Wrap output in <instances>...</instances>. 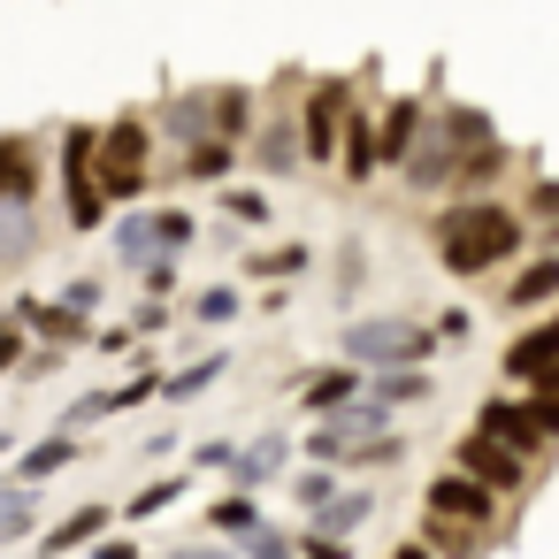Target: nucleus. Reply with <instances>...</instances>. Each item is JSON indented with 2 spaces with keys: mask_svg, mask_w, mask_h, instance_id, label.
Returning a JSON list of instances; mask_svg holds the SVG:
<instances>
[{
  "mask_svg": "<svg viewBox=\"0 0 559 559\" xmlns=\"http://www.w3.org/2000/svg\"><path fill=\"white\" fill-rule=\"evenodd\" d=\"M429 238H437V269L460 276V284H475V276H490V269H506V261L528 253V215L506 207L498 192H452L429 215Z\"/></svg>",
  "mask_w": 559,
  "mask_h": 559,
  "instance_id": "f257e3e1",
  "label": "nucleus"
},
{
  "mask_svg": "<svg viewBox=\"0 0 559 559\" xmlns=\"http://www.w3.org/2000/svg\"><path fill=\"white\" fill-rule=\"evenodd\" d=\"M483 139H498V123L483 116V108H429V123H421V139H414V154L391 169L406 192H452V169H460V154L467 146H483Z\"/></svg>",
  "mask_w": 559,
  "mask_h": 559,
  "instance_id": "f03ea898",
  "label": "nucleus"
},
{
  "mask_svg": "<svg viewBox=\"0 0 559 559\" xmlns=\"http://www.w3.org/2000/svg\"><path fill=\"white\" fill-rule=\"evenodd\" d=\"M55 169H62V223L78 230V238H93L116 207H108V192H100V123H70L62 139H55Z\"/></svg>",
  "mask_w": 559,
  "mask_h": 559,
  "instance_id": "7ed1b4c3",
  "label": "nucleus"
},
{
  "mask_svg": "<svg viewBox=\"0 0 559 559\" xmlns=\"http://www.w3.org/2000/svg\"><path fill=\"white\" fill-rule=\"evenodd\" d=\"M437 345H444V337H437V322H421V314H360V322H345V337H337V353L360 360V368H406V360L429 368Z\"/></svg>",
  "mask_w": 559,
  "mask_h": 559,
  "instance_id": "20e7f679",
  "label": "nucleus"
},
{
  "mask_svg": "<svg viewBox=\"0 0 559 559\" xmlns=\"http://www.w3.org/2000/svg\"><path fill=\"white\" fill-rule=\"evenodd\" d=\"M360 85L353 78H307L299 85V146H307V169H337V139H345V116H353Z\"/></svg>",
  "mask_w": 559,
  "mask_h": 559,
  "instance_id": "39448f33",
  "label": "nucleus"
},
{
  "mask_svg": "<svg viewBox=\"0 0 559 559\" xmlns=\"http://www.w3.org/2000/svg\"><path fill=\"white\" fill-rule=\"evenodd\" d=\"M452 467H467V475H475V483H490L498 498H521L536 460H521V452H513L506 437H490V429H467V437L452 444Z\"/></svg>",
  "mask_w": 559,
  "mask_h": 559,
  "instance_id": "423d86ee",
  "label": "nucleus"
},
{
  "mask_svg": "<svg viewBox=\"0 0 559 559\" xmlns=\"http://www.w3.org/2000/svg\"><path fill=\"white\" fill-rule=\"evenodd\" d=\"M421 513H444V521H467V528H498V490L475 483L467 467H444L421 483Z\"/></svg>",
  "mask_w": 559,
  "mask_h": 559,
  "instance_id": "0eeeda50",
  "label": "nucleus"
},
{
  "mask_svg": "<svg viewBox=\"0 0 559 559\" xmlns=\"http://www.w3.org/2000/svg\"><path fill=\"white\" fill-rule=\"evenodd\" d=\"M47 192V154L32 131H0V200H16V207H39Z\"/></svg>",
  "mask_w": 559,
  "mask_h": 559,
  "instance_id": "6e6552de",
  "label": "nucleus"
},
{
  "mask_svg": "<svg viewBox=\"0 0 559 559\" xmlns=\"http://www.w3.org/2000/svg\"><path fill=\"white\" fill-rule=\"evenodd\" d=\"M421 123H429V100H421V93H399V100L376 108V154H383V169H399V162L414 154Z\"/></svg>",
  "mask_w": 559,
  "mask_h": 559,
  "instance_id": "1a4fd4ad",
  "label": "nucleus"
},
{
  "mask_svg": "<svg viewBox=\"0 0 559 559\" xmlns=\"http://www.w3.org/2000/svg\"><path fill=\"white\" fill-rule=\"evenodd\" d=\"M284 460H292V437H284V429H261L253 444H238V452H230V467H223V475H230V490H269V483L284 475Z\"/></svg>",
  "mask_w": 559,
  "mask_h": 559,
  "instance_id": "9d476101",
  "label": "nucleus"
},
{
  "mask_svg": "<svg viewBox=\"0 0 559 559\" xmlns=\"http://www.w3.org/2000/svg\"><path fill=\"white\" fill-rule=\"evenodd\" d=\"M475 429H490V437H506L521 460H544V429H536V414H528V399H483V414H475Z\"/></svg>",
  "mask_w": 559,
  "mask_h": 559,
  "instance_id": "9b49d317",
  "label": "nucleus"
},
{
  "mask_svg": "<svg viewBox=\"0 0 559 559\" xmlns=\"http://www.w3.org/2000/svg\"><path fill=\"white\" fill-rule=\"evenodd\" d=\"M207 131L230 139V146H246V139L261 131V93H246V85H207Z\"/></svg>",
  "mask_w": 559,
  "mask_h": 559,
  "instance_id": "f8f14e48",
  "label": "nucleus"
},
{
  "mask_svg": "<svg viewBox=\"0 0 559 559\" xmlns=\"http://www.w3.org/2000/svg\"><path fill=\"white\" fill-rule=\"evenodd\" d=\"M108 528H116V506H100V498H93V506L62 513V521H55V528L39 536V559H62V551H93V544H100Z\"/></svg>",
  "mask_w": 559,
  "mask_h": 559,
  "instance_id": "ddd939ff",
  "label": "nucleus"
},
{
  "mask_svg": "<svg viewBox=\"0 0 559 559\" xmlns=\"http://www.w3.org/2000/svg\"><path fill=\"white\" fill-rule=\"evenodd\" d=\"M246 154H253L269 177H292V169L307 162V146H299V116H261V131L246 139Z\"/></svg>",
  "mask_w": 559,
  "mask_h": 559,
  "instance_id": "4468645a",
  "label": "nucleus"
},
{
  "mask_svg": "<svg viewBox=\"0 0 559 559\" xmlns=\"http://www.w3.org/2000/svg\"><path fill=\"white\" fill-rule=\"evenodd\" d=\"M16 314H24L32 337H47V345H62V353L93 337V314H78V307H62V299H16Z\"/></svg>",
  "mask_w": 559,
  "mask_h": 559,
  "instance_id": "2eb2a0df",
  "label": "nucleus"
},
{
  "mask_svg": "<svg viewBox=\"0 0 559 559\" xmlns=\"http://www.w3.org/2000/svg\"><path fill=\"white\" fill-rule=\"evenodd\" d=\"M360 383H368V368H360V360H337V368H314V376H299L292 391H299V406H307V414H330V406L360 399Z\"/></svg>",
  "mask_w": 559,
  "mask_h": 559,
  "instance_id": "dca6fc26",
  "label": "nucleus"
},
{
  "mask_svg": "<svg viewBox=\"0 0 559 559\" xmlns=\"http://www.w3.org/2000/svg\"><path fill=\"white\" fill-rule=\"evenodd\" d=\"M154 162V123L146 116H116L100 131V169H146Z\"/></svg>",
  "mask_w": 559,
  "mask_h": 559,
  "instance_id": "f3484780",
  "label": "nucleus"
},
{
  "mask_svg": "<svg viewBox=\"0 0 559 559\" xmlns=\"http://www.w3.org/2000/svg\"><path fill=\"white\" fill-rule=\"evenodd\" d=\"M544 299H559V253H536V261H521L498 307H506V314H536Z\"/></svg>",
  "mask_w": 559,
  "mask_h": 559,
  "instance_id": "a211bd4d",
  "label": "nucleus"
},
{
  "mask_svg": "<svg viewBox=\"0 0 559 559\" xmlns=\"http://www.w3.org/2000/svg\"><path fill=\"white\" fill-rule=\"evenodd\" d=\"M360 391H368V399H383V406L399 414V406H421V399L437 391V376H429L421 360H406V368H368V383H360Z\"/></svg>",
  "mask_w": 559,
  "mask_h": 559,
  "instance_id": "6ab92c4d",
  "label": "nucleus"
},
{
  "mask_svg": "<svg viewBox=\"0 0 559 559\" xmlns=\"http://www.w3.org/2000/svg\"><path fill=\"white\" fill-rule=\"evenodd\" d=\"M551 360H559V314L536 322V330H521V337L506 345V376H513V383H536Z\"/></svg>",
  "mask_w": 559,
  "mask_h": 559,
  "instance_id": "aec40b11",
  "label": "nucleus"
},
{
  "mask_svg": "<svg viewBox=\"0 0 559 559\" xmlns=\"http://www.w3.org/2000/svg\"><path fill=\"white\" fill-rule=\"evenodd\" d=\"M368 521H376V490H337L330 506H314V513H307V528H314V536H360Z\"/></svg>",
  "mask_w": 559,
  "mask_h": 559,
  "instance_id": "412c9836",
  "label": "nucleus"
},
{
  "mask_svg": "<svg viewBox=\"0 0 559 559\" xmlns=\"http://www.w3.org/2000/svg\"><path fill=\"white\" fill-rule=\"evenodd\" d=\"M238 154L246 146H230V139H200V146L177 154V177L185 185H223V177H238Z\"/></svg>",
  "mask_w": 559,
  "mask_h": 559,
  "instance_id": "4be33fe9",
  "label": "nucleus"
},
{
  "mask_svg": "<svg viewBox=\"0 0 559 559\" xmlns=\"http://www.w3.org/2000/svg\"><path fill=\"white\" fill-rule=\"evenodd\" d=\"M506 169H513V146H506V139H483V146H467V154H460V169H452V192H490Z\"/></svg>",
  "mask_w": 559,
  "mask_h": 559,
  "instance_id": "5701e85b",
  "label": "nucleus"
},
{
  "mask_svg": "<svg viewBox=\"0 0 559 559\" xmlns=\"http://www.w3.org/2000/svg\"><path fill=\"white\" fill-rule=\"evenodd\" d=\"M32 253H39V207L0 200V269H24Z\"/></svg>",
  "mask_w": 559,
  "mask_h": 559,
  "instance_id": "b1692460",
  "label": "nucleus"
},
{
  "mask_svg": "<svg viewBox=\"0 0 559 559\" xmlns=\"http://www.w3.org/2000/svg\"><path fill=\"white\" fill-rule=\"evenodd\" d=\"M154 253H162V246H154V207H123V215H116V269L139 276Z\"/></svg>",
  "mask_w": 559,
  "mask_h": 559,
  "instance_id": "393cba45",
  "label": "nucleus"
},
{
  "mask_svg": "<svg viewBox=\"0 0 559 559\" xmlns=\"http://www.w3.org/2000/svg\"><path fill=\"white\" fill-rule=\"evenodd\" d=\"M230 368H238L230 353H200V360H185L177 376H162V399H169V406H185V399H200V391H215V383H223Z\"/></svg>",
  "mask_w": 559,
  "mask_h": 559,
  "instance_id": "a878e982",
  "label": "nucleus"
},
{
  "mask_svg": "<svg viewBox=\"0 0 559 559\" xmlns=\"http://www.w3.org/2000/svg\"><path fill=\"white\" fill-rule=\"evenodd\" d=\"M429 551H444V559H483V536L490 528H467V521H444V513H421V528H414Z\"/></svg>",
  "mask_w": 559,
  "mask_h": 559,
  "instance_id": "bb28decb",
  "label": "nucleus"
},
{
  "mask_svg": "<svg viewBox=\"0 0 559 559\" xmlns=\"http://www.w3.org/2000/svg\"><path fill=\"white\" fill-rule=\"evenodd\" d=\"M162 131L177 139V154L200 146V139H215V131H207V85H200V93H177V100L162 108Z\"/></svg>",
  "mask_w": 559,
  "mask_h": 559,
  "instance_id": "cd10ccee",
  "label": "nucleus"
},
{
  "mask_svg": "<svg viewBox=\"0 0 559 559\" xmlns=\"http://www.w3.org/2000/svg\"><path fill=\"white\" fill-rule=\"evenodd\" d=\"M307 261H314V246H261V253H246V276L253 284H292V276H307Z\"/></svg>",
  "mask_w": 559,
  "mask_h": 559,
  "instance_id": "c85d7f7f",
  "label": "nucleus"
},
{
  "mask_svg": "<svg viewBox=\"0 0 559 559\" xmlns=\"http://www.w3.org/2000/svg\"><path fill=\"white\" fill-rule=\"evenodd\" d=\"M78 460V437L70 429H55V437H39V444H24V460H16V475L24 483H47V475H62Z\"/></svg>",
  "mask_w": 559,
  "mask_h": 559,
  "instance_id": "c756f323",
  "label": "nucleus"
},
{
  "mask_svg": "<svg viewBox=\"0 0 559 559\" xmlns=\"http://www.w3.org/2000/svg\"><path fill=\"white\" fill-rule=\"evenodd\" d=\"M207 521H215V536H230V544H246V536L261 528V506H253V490H223V498L207 506Z\"/></svg>",
  "mask_w": 559,
  "mask_h": 559,
  "instance_id": "7c9ffc66",
  "label": "nucleus"
},
{
  "mask_svg": "<svg viewBox=\"0 0 559 559\" xmlns=\"http://www.w3.org/2000/svg\"><path fill=\"white\" fill-rule=\"evenodd\" d=\"M185 490H192V475H185V467H177V475H154L146 490H131V506H123V521H154V513H169V506H177Z\"/></svg>",
  "mask_w": 559,
  "mask_h": 559,
  "instance_id": "2f4dec72",
  "label": "nucleus"
},
{
  "mask_svg": "<svg viewBox=\"0 0 559 559\" xmlns=\"http://www.w3.org/2000/svg\"><path fill=\"white\" fill-rule=\"evenodd\" d=\"M345 444H353V429H345L337 414H314V429L299 437V452H307V460H322V467H345Z\"/></svg>",
  "mask_w": 559,
  "mask_h": 559,
  "instance_id": "473e14b6",
  "label": "nucleus"
},
{
  "mask_svg": "<svg viewBox=\"0 0 559 559\" xmlns=\"http://www.w3.org/2000/svg\"><path fill=\"white\" fill-rule=\"evenodd\" d=\"M337 490H345V483H337V467H322V460H307V467L292 475V506H299V521H307L314 506H330Z\"/></svg>",
  "mask_w": 559,
  "mask_h": 559,
  "instance_id": "72a5a7b5",
  "label": "nucleus"
},
{
  "mask_svg": "<svg viewBox=\"0 0 559 559\" xmlns=\"http://www.w3.org/2000/svg\"><path fill=\"white\" fill-rule=\"evenodd\" d=\"M154 246H162V253H192V246H200V223H192L185 207H154Z\"/></svg>",
  "mask_w": 559,
  "mask_h": 559,
  "instance_id": "f704fd0d",
  "label": "nucleus"
},
{
  "mask_svg": "<svg viewBox=\"0 0 559 559\" xmlns=\"http://www.w3.org/2000/svg\"><path fill=\"white\" fill-rule=\"evenodd\" d=\"M238 314H246L238 284H207V292L192 299V322H207V330H223V322H238Z\"/></svg>",
  "mask_w": 559,
  "mask_h": 559,
  "instance_id": "c9c22d12",
  "label": "nucleus"
},
{
  "mask_svg": "<svg viewBox=\"0 0 559 559\" xmlns=\"http://www.w3.org/2000/svg\"><path fill=\"white\" fill-rule=\"evenodd\" d=\"M223 215H230L238 230H261V223H269V192H253V185H223Z\"/></svg>",
  "mask_w": 559,
  "mask_h": 559,
  "instance_id": "e433bc0d",
  "label": "nucleus"
},
{
  "mask_svg": "<svg viewBox=\"0 0 559 559\" xmlns=\"http://www.w3.org/2000/svg\"><path fill=\"white\" fill-rule=\"evenodd\" d=\"M146 399H162V368L154 360H139L123 383H116V414H131V406H146Z\"/></svg>",
  "mask_w": 559,
  "mask_h": 559,
  "instance_id": "4c0bfd02",
  "label": "nucleus"
},
{
  "mask_svg": "<svg viewBox=\"0 0 559 559\" xmlns=\"http://www.w3.org/2000/svg\"><path fill=\"white\" fill-rule=\"evenodd\" d=\"M24 353H32V330H24V314L9 307V314H0V376H16Z\"/></svg>",
  "mask_w": 559,
  "mask_h": 559,
  "instance_id": "58836bf2",
  "label": "nucleus"
},
{
  "mask_svg": "<svg viewBox=\"0 0 559 559\" xmlns=\"http://www.w3.org/2000/svg\"><path fill=\"white\" fill-rule=\"evenodd\" d=\"M238 559H299V536H284V528H269V521H261V528L238 544Z\"/></svg>",
  "mask_w": 559,
  "mask_h": 559,
  "instance_id": "ea45409f",
  "label": "nucleus"
},
{
  "mask_svg": "<svg viewBox=\"0 0 559 559\" xmlns=\"http://www.w3.org/2000/svg\"><path fill=\"white\" fill-rule=\"evenodd\" d=\"M108 414H116V391H85V399H70L62 429H85V421H108Z\"/></svg>",
  "mask_w": 559,
  "mask_h": 559,
  "instance_id": "a19ab883",
  "label": "nucleus"
},
{
  "mask_svg": "<svg viewBox=\"0 0 559 559\" xmlns=\"http://www.w3.org/2000/svg\"><path fill=\"white\" fill-rule=\"evenodd\" d=\"M177 261H185V253H154V261L139 269V284H146L154 299H169V292H177Z\"/></svg>",
  "mask_w": 559,
  "mask_h": 559,
  "instance_id": "79ce46f5",
  "label": "nucleus"
},
{
  "mask_svg": "<svg viewBox=\"0 0 559 559\" xmlns=\"http://www.w3.org/2000/svg\"><path fill=\"white\" fill-rule=\"evenodd\" d=\"M169 322H177V307H169V299H154V292H146V299H139V314H131V330H139V337H162Z\"/></svg>",
  "mask_w": 559,
  "mask_h": 559,
  "instance_id": "37998d69",
  "label": "nucleus"
},
{
  "mask_svg": "<svg viewBox=\"0 0 559 559\" xmlns=\"http://www.w3.org/2000/svg\"><path fill=\"white\" fill-rule=\"evenodd\" d=\"M100 299H108V284H100V276H78V284L62 292V307H78V314H100Z\"/></svg>",
  "mask_w": 559,
  "mask_h": 559,
  "instance_id": "c03bdc74",
  "label": "nucleus"
},
{
  "mask_svg": "<svg viewBox=\"0 0 559 559\" xmlns=\"http://www.w3.org/2000/svg\"><path fill=\"white\" fill-rule=\"evenodd\" d=\"M299 559H353V536H299Z\"/></svg>",
  "mask_w": 559,
  "mask_h": 559,
  "instance_id": "a18cd8bd",
  "label": "nucleus"
},
{
  "mask_svg": "<svg viewBox=\"0 0 559 559\" xmlns=\"http://www.w3.org/2000/svg\"><path fill=\"white\" fill-rule=\"evenodd\" d=\"M55 368H62V345H32L16 376H24V383H39V376H55Z\"/></svg>",
  "mask_w": 559,
  "mask_h": 559,
  "instance_id": "49530a36",
  "label": "nucleus"
},
{
  "mask_svg": "<svg viewBox=\"0 0 559 559\" xmlns=\"http://www.w3.org/2000/svg\"><path fill=\"white\" fill-rule=\"evenodd\" d=\"M528 414H536V429L559 444V391H528Z\"/></svg>",
  "mask_w": 559,
  "mask_h": 559,
  "instance_id": "de8ad7c7",
  "label": "nucleus"
},
{
  "mask_svg": "<svg viewBox=\"0 0 559 559\" xmlns=\"http://www.w3.org/2000/svg\"><path fill=\"white\" fill-rule=\"evenodd\" d=\"M93 345L116 360V353H131V345H139V330H131V322H108V330H93Z\"/></svg>",
  "mask_w": 559,
  "mask_h": 559,
  "instance_id": "09e8293b",
  "label": "nucleus"
},
{
  "mask_svg": "<svg viewBox=\"0 0 559 559\" xmlns=\"http://www.w3.org/2000/svg\"><path fill=\"white\" fill-rule=\"evenodd\" d=\"M16 506H39V483H24V475L0 483V513H16Z\"/></svg>",
  "mask_w": 559,
  "mask_h": 559,
  "instance_id": "8fccbe9b",
  "label": "nucleus"
},
{
  "mask_svg": "<svg viewBox=\"0 0 559 559\" xmlns=\"http://www.w3.org/2000/svg\"><path fill=\"white\" fill-rule=\"evenodd\" d=\"M230 452H238V444H230V437H207V444H200V452H192V460H200V467H230Z\"/></svg>",
  "mask_w": 559,
  "mask_h": 559,
  "instance_id": "3c124183",
  "label": "nucleus"
},
{
  "mask_svg": "<svg viewBox=\"0 0 559 559\" xmlns=\"http://www.w3.org/2000/svg\"><path fill=\"white\" fill-rule=\"evenodd\" d=\"M93 559H139V544H131V536H116V528H108V536H100V544H93Z\"/></svg>",
  "mask_w": 559,
  "mask_h": 559,
  "instance_id": "603ef678",
  "label": "nucleus"
},
{
  "mask_svg": "<svg viewBox=\"0 0 559 559\" xmlns=\"http://www.w3.org/2000/svg\"><path fill=\"white\" fill-rule=\"evenodd\" d=\"M169 559H238V544H177Z\"/></svg>",
  "mask_w": 559,
  "mask_h": 559,
  "instance_id": "864d4df0",
  "label": "nucleus"
},
{
  "mask_svg": "<svg viewBox=\"0 0 559 559\" xmlns=\"http://www.w3.org/2000/svg\"><path fill=\"white\" fill-rule=\"evenodd\" d=\"M32 513H39V506H16V513H0V544H16V536L32 528Z\"/></svg>",
  "mask_w": 559,
  "mask_h": 559,
  "instance_id": "5fc2aeb1",
  "label": "nucleus"
},
{
  "mask_svg": "<svg viewBox=\"0 0 559 559\" xmlns=\"http://www.w3.org/2000/svg\"><path fill=\"white\" fill-rule=\"evenodd\" d=\"M353 284H360V246L337 253V292H353Z\"/></svg>",
  "mask_w": 559,
  "mask_h": 559,
  "instance_id": "6e6d98bb",
  "label": "nucleus"
},
{
  "mask_svg": "<svg viewBox=\"0 0 559 559\" xmlns=\"http://www.w3.org/2000/svg\"><path fill=\"white\" fill-rule=\"evenodd\" d=\"M437 337H444V345H460V337H467V314H460V307H452V314H437Z\"/></svg>",
  "mask_w": 559,
  "mask_h": 559,
  "instance_id": "4d7b16f0",
  "label": "nucleus"
},
{
  "mask_svg": "<svg viewBox=\"0 0 559 559\" xmlns=\"http://www.w3.org/2000/svg\"><path fill=\"white\" fill-rule=\"evenodd\" d=\"M391 559H437V551H429V544H421V536H406V544H399V551H391Z\"/></svg>",
  "mask_w": 559,
  "mask_h": 559,
  "instance_id": "13d9d810",
  "label": "nucleus"
},
{
  "mask_svg": "<svg viewBox=\"0 0 559 559\" xmlns=\"http://www.w3.org/2000/svg\"><path fill=\"white\" fill-rule=\"evenodd\" d=\"M528 391H559V360H551V368H544V376H536Z\"/></svg>",
  "mask_w": 559,
  "mask_h": 559,
  "instance_id": "bf43d9fd",
  "label": "nucleus"
},
{
  "mask_svg": "<svg viewBox=\"0 0 559 559\" xmlns=\"http://www.w3.org/2000/svg\"><path fill=\"white\" fill-rule=\"evenodd\" d=\"M9 452H16V437H0V460H9Z\"/></svg>",
  "mask_w": 559,
  "mask_h": 559,
  "instance_id": "052dcab7",
  "label": "nucleus"
}]
</instances>
